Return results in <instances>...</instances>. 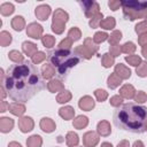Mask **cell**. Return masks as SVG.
I'll list each match as a JSON object with an SVG mask.
<instances>
[{"instance_id":"obj_1","label":"cell","mask_w":147,"mask_h":147,"mask_svg":"<svg viewBox=\"0 0 147 147\" xmlns=\"http://www.w3.org/2000/svg\"><path fill=\"white\" fill-rule=\"evenodd\" d=\"M4 85L9 98L19 102L30 100L45 88L40 70L30 61L11 65Z\"/></svg>"},{"instance_id":"obj_2","label":"cell","mask_w":147,"mask_h":147,"mask_svg":"<svg viewBox=\"0 0 147 147\" xmlns=\"http://www.w3.org/2000/svg\"><path fill=\"white\" fill-rule=\"evenodd\" d=\"M115 126L132 133H142L147 124V109L134 102H128L114 112Z\"/></svg>"},{"instance_id":"obj_3","label":"cell","mask_w":147,"mask_h":147,"mask_svg":"<svg viewBox=\"0 0 147 147\" xmlns=\"http://www.w3.org/2000/svg\"><path fill=\"white\" fill-rule=\"evenodd\" d=\"M48 60L57 69V72L61 76L64 75L69 68L75 67L80 62V59L75 54H72L69 49L62 48L51 51L48 53Z\"/></svg>"},{"instance_id":"obj_4","label":"cell","mask_w":147,"mask_h":147,"mask_svg":"<svg viewBox=\"0 0 147 147\" xmlns=\"http://www.w3.org/2000/svg\"><path fill=\"white\" fill-rule=\"evenodd\" d=\"M107 35L105 33V32H98V33H96V41H104V40H106L107 39Z\"/></svg>"},{"instance_id":"obj_5","label":"cell","mask_w":147,"mask_h":147,"mask_svg":"<svg viewBox=\"0 0 147 147\" xmlns=\"http://www.w3.org/2000/svg\"><path fill=\"white\" fill-rule=\"evenodd\" d=\"M43 43H44L45 47H52V43H53V39L51 38V36H45V38L43 39Z\"/></svg>"},{"instance_id":"obj_6","label":"cell","mask_w":147,"mask_h":147,"mask_svg":"<svg viewBox=\"0 0 147 147\" xmlns=\"http://www.w3.org/2000/svg\"><path fill=\"white\" fill-rule=\"evenodd\" d=\"M133 147H144V145H142L141 141H136L134 145H133Z\"/></svg>"}]
</instances>
